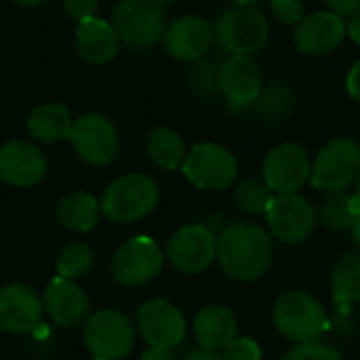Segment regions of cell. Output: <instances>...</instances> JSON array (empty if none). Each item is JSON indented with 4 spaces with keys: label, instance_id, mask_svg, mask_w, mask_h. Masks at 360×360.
I'll return each instance as SVG.
<instances>
[{
    "label": "cell",
    "instance_id": "obj_1",
    "mask_svg": "<svg viewBox=\"0 0 360 360\" xmlns=\"http://www.w3.org/2000/svg\"><path fill=\"white\" fill-rule=\"evenodd\" d=\"M215 259L232 281H257L274 259L272 234L251 221L232 224L217 236Z\"/></svg>",
    "mask_w": 360,
    "mask_h": 360
},
{
    "label": "cell",
    "instance_id": "obj_2",
    "mask_svg": "<svg viewBox=\"0 0 360 360\" xmlns=\"http://www.w3.org/2000/svg\"><path fill=\"white\" fill-rule=\"evenodd\" d=\"M272 321L278 333H283L293 344L319 342L329 329L325 308L306 291L283 293L274 304Z\"/></svg>",
    "mask_w": 360,
    "mask_h": 360
},
{
    "label": "cell",
    "instance_id": "obj_3",
    "mask_svg": "<svg viewBox=\"0 0 360 360\" xmlns=\"http://www.w3.org/2000/svg\"><path fill=\"white\" fill-rule=\"evenodd\" d=\"M268 36V17L255 6H234L221 13L213 27V42L230 57L257 55L266 46Z\"/></svg>",
    "mask_w": 360,
    "mask_h": 360
},
{
    "label": "cell",
    "instance_id": "obj_4",
    "mask_svg": "<svg viewBox=\"0 0 360 360\" xmlns=\"http://www.w3.org/2000/svg\"><path fill=\"white\" fill-rule=\"evenodd\" d=\"M156 202V181L141 173H129L108 186L101 198V213L116 224H131L150 215Z\"/></svg>",
    "mask_w": 360,
    "mask_h": 360
},
{
    "label": "cell",
    "instance_id": "obj_5",
    "mask_svg": "<svg viewBox=\"0 0 360 360\" xmlns=\"http://www.w3.org/2000/svg\"><path fill=\"white\" fill-rule=\"evenodd\" d=\"M360 173V146L350 137H338L321 148L312 160L310 184L327 194L348 190Z\"/></svg>",
    "mask_w": 360,
    "mask_h": 360
},
{
    "label": "cell",
    "instance_id": "obj_6",
    "mask_svg": "<svg viewBox=\"0 0 360 360\" xmlns=\"http://www.w3.org/2000/svg\"><path fill=\"white\" fill-rule=\"evenodd\" d=\"M112 25L131 49H150L165 34V11L158 0H120Z\"/></svg>",
    "mask_w": 360,
    "mask_h": 360
},
{
    "label": "cell",
    "instance_id": "obj_7",
    "mask_svg": "<svg viewBox=\"0 0 360 360\" xmlns=\"http://www.w3.org/2000/svg\"><path fill=\"white\" fill-rule=\"evenodd\" d=\"M181 171L186 179L198 190L219 192L234 184L238 175V162L230 150H226L219 143L207 141L194 146L188 152Z\"/></svg>",
    "mask_w": 360,
    "mask_h": 360
},
{
    "label": "cell",
    "instance_id": "obj_8",
    "mask_svg": "<svg viewBox=\"0 0 360 360\" xmlns=\"http://www.w3.org/2000/svg\"><path fill=\"white\" fill-rule=\"evenodd\" d=\"M84 344L97 360H120L135 344V327L118 310H99L86 319Z\"/></svg>",
    "mask_w": 360,
    "mask_h": 360
},
{
    "label": "cell",
    "instance_id": "obj_9",
    "mask_svg": "<svg viewBox=\"0 0 360 360\" xmlns=\"http://www.w3.org/2000/svg\"><path fill=\"white\" fill-rule=\"evenodd\" d=\"M266 221L276 240L285 245H302L314 232L316 211L300 194H274L266 211Z\"/></svg>",
    "mask_w": 360,
    "mask_h": 360
},
{
    "label": "cell",
    "instance_id": "obj_10",
    "mask_svg": "<svg viewBox=\"0 0 360 360\" xmlns=\"http://www.w3.org/2000/svg\"><path fill=\"white\" fill-rule=\"evenodd\" d=\"M312 173V158L300 143L287 141L270 150L264 160V181L274 194H297Z\"/></svg>",
    "mask_w": 360,
    "mask_h": 360
},
{
    "label": "cell",
    "instance_id": "obj_11",
    "mask_svg": "<svg viewBox=\"0 0 360 360\" xmlns=\"http://www.w3.org/2000/svg\"><path fill=\"white\" fill-rule=\"evenodd\" d=\"M162 262V251L154 238L135 236L114 253L112 276L124 287H141L160 272Z\"/></svg>",
    "mask_w": 360,
    "mask_h": 360
},
{
    "label": "cell",
    "instance_id": "obj_12",
    "mask_svg": "<svg viewBox=\"0 0 360 360\" xmlns=\"http://www.w3.org/2000/svg\"><path fill=\"white\" fill-rule=\"evenodd\" d=\"M70 141L76 154L95 167L110 165L120 148V137L116 127L101 114H84L80 116L70 133Z\"/></svg>",
    "mask_w": 360,
    "mask_h": 360
},
{
    "label": "cell",
    "instance_id": "obj_13",
    "mask_svg": "<svg viewBox=\"0 0 360 360\" xmlns=\"http://www.w3.org/2000/svg\"><path fill=\"white\" fill-rule=\"evenodd\" d=\"M217 255V236L200 224H190L179 228L169 245V264L184 274H200L207 270Z\"/></svg>",
    "mask_w": 360,
    "mask_h": 360
},
{
    "label": "cell",
    "instance_id": "obj_14",
    "mask_svg": "<svg viewBox=\"0 0 360 360\" xmlns=\"http://www.w3.org/2000/svg\"><path fill=\"white\" fill-rule=\"evenodd\" d=\"M264 86V74L253 57L234 55L219 68V91L232 110H247L257 99Z\"/></svg>",
    "mask_w": 360,
    "mask_h": 360
},
{
    "label": "cell",
    "instance_id": "obj_15",
    "mask_svg": "<svg viewBox=\"0 0 360 360\" xmlns=\"http://www.w3.org/2000/svg\"><path fill=\"white\" fill-rule=\"evenodd\" d=\"M344 38L346 21L331 11H319L304 17L293 32L295 49L308 57H325L333 53Z\"/></svg>",
    "mask_w": 360,
    "mask_h": 360
},
{
    "label": "cell",
    "instance_id": "obj_16",
    "mask_svg": "<svg viewBox=\"0 0 360 360\" xmlns=\"http://www.w3.org/2000/svg\"><path fill=\"white\" fill-rule=\"evenodd\" d=\"M137 327L150 346L175 348L186 338V319L167 300H150L137 310Z\"/></svg>",
    "mask_w": 360,
    "mask_h": 360
},
{
    "label": "cell",
    "instance_id": "obj_17",
    "mask_svg": "<svg viewBox=\"0 0 360 360\" xmlns=\"http://www.w3.org/2000/svg\"><path fill=\"white\" fill-rule=\"evenodd\" d=\"M162 42L177 61H198L213 44V27L196 15H181L165 27Z\"/></svg>",
    "mask_w": 360,
    "mask_h": 360
},
{
    "label": "cell",
    "instance_id": "obj_18",
    "mask_svg": "<svg viewBox=\"0 0 360 360\" xmlns=\"http://www.w3.org/2000/svg\"><path fill=\"white\" fill-rule=\"evenodd\" d=\"M42 306L46 314L51 316V321L63 329L80 327L89 319V312H91L86 293L76 283L61 278V276L49 283Z\"/></svg>",
    "mask_w": 360,
    "mask_h": 360
},
{
    "label": "cell",
    "instance_id": "obj_19",
    "mask_svg": "<svg viewBox=\"0 0 360 360\" xmlns=\"http://www.w3.org/2000/svg\"><path fill=\"white\" fill-rule=\"evenodd\" d=\"M42 302L25 285H6L0 289V329L8 333H30L40 325Z\"/></svg>",
    "mask_w": 360,
    "mask_h": 360
},
{
    "label": "cell",
    "instance_id": "obj_20",
    "mask_svg": "<svg viewBox=\"0 0 360 360\" xmlns=\"http://www.w3.org/2000/svg\"><path fill=\"white\" fill-rule=\"evenodd\" d=\"M46 175L44 154L27 141H8L0 148V179L8 186L27 188Z\"/></svg>",
    "mask_w": 360,
    "mask_h": 360
},
{
    "label": "cell",
    "instance_id": "obj_21",
    "mask_svg": "<svg viewBox=\"0 0 360 360\" xmlns=\"http://www.w3.org/2000/svg\"><path fill=\"white\" fill-rule=\"evenodd\" d=\"M74 40H76L78 55L84 61L95 63V65L110 63L118 55V49H120V38L114 25L99 17L78 23Z\"/></svg>",
    "mask_w": 360,
    "mask_h": 360
},
{
    "label": "cell",
    "instance_id": "obj_22",
    "mask_svg": "<svg viewBox=\"0 0 360 360\" xmlns=\"http://www.w3.org/2000/svg\"><path fill=\"white\" fill-rule=\"evenodd\" d=\"M238 325L230 308L213 304L202 308L194 321V333L205 350H224L236 338Z\"/></svg>",
    "mask_w": 360,
    "mask_h": 360
},
{
    "label": "cell",
    "instance_id": "obj_23",
    "mask_svg": "<svg viewBox=\"0 0 360 360\" xmlns=\"http://www.w3.org/2000/svg\"><path fill=\"white\" fill-rule=\"evenodd\" d=\"M297 108V91L287 80H270L262 86L251 112L268 122L287 120Z\"/></svg>",
    "mask_w": 360,
    "mask_h": 360
},
{
    "label": "cell",
    "instance_id": "obj_24",
    "mask_svg": "<svg viewBox=\"0 0 360 360\" xmlns=\"http://www.w3.org/2000/svg\"><path fill=\"white\" fill-rule=\"evenodd\" d=\"M74 127L72 114L61 103H42L27 116V131L34 139L55 143L70 137Z\"/></svg>",
    "mask_w": 360,
    "mask_h": 360
},
{
    "label": "cell",
    "instance_id": "obj_25",
    "mask_svg": "<svg viewBox=\"0 0 360 360\" xmlns=\"http://www.w3.org/2000/svg\"><path fill=\"white\" fill-rule=\"evenodd\" d=\"M99 211H101V207L95 196L86 194V192H72L59 202L57 217L68 230L89 232L97 226Z\"/></svg>",
    "mask_w": 360,
    "mask_h": 360
},
{
    "label": "cell",
    "instance_id": "obj_26",
    "mask_svg": "<svg viewBox=\"0 0 360 360\" xmlns=\"http://www.w3.org/2000/svg\"><path fill=\"white\" fill-rule=\"evenodd\" d=\"M331 291L333 300L342 308H350L360 302V253L342 255L331 272Z\"/></svg>",
    "mask_w": 360,
    "mask_h": 360
},
{
    "label": "cell",
    "instance_id": "obj_27",
    "mask_svg": "<svg viewBox=\"0 0 360 360\" xmlns=\"http://www.w3.org/2000/svg\"><path fill=\"white\" fill-rule=\"evenodd\" d=\"M148 156L160 169L175 171L184 165L188 152H186V143L177 131L158 127L148 135Z\"/></svg>",
    "mask_w": 360,
    "mask_h": 360
},
{
    "label": "cell",
    "instance_id": "obj_28",
    "mask_svg": "<svg viewBox=\"0 0 360 360\" xmlns=\"http://www.w3.org/2000/svg\"><path fill=\"white\" fill-rule=\"evenodd\" d=\"M272 198H274V192L266 186L264 179H247L234 192V200L238 209L249 215H262V213L266 215Z\"/></svg>",
    "mask_w": 360,
    "mask_h": 360
},
{
    "label": "cell",
    "instance_id": "obj_29",
    "mask_svg": "<svg viewBox=\"0 0 360 360\" xmlns=\"http://www.w3.org/2000/svg\"><path fill=\"white\" fill-rule=\"evenodd\" d=\"M93 262H95V255L91 251V247H86L84 243H74V245H68L59 257H57V274L61 278H78V276H84L91 268H93Z\"/></svg>",
    "mask_w": 360,
    "mask_h": 360
},
{
    "label": "cell",
    "instance_id": "obj_30",
    "mask_svg": "<svg viewBox=\"0 0 360 360\" xmlns=\"http://www.w3.org/2000/svg\"><path fill=\"white\" fill-rule=\"evenodd\" d=\"M348 200H350V196L344 194V192H333V194H329V196L321 202V207H319V217H321V221H323L327 228H331V230H346V228H350L352 221H354V217H352V213H350Z\"/></svg>",
    "mask_w": 360,
    "mask_h": 360
},
{
    "label": "cell",
    "instance_id": "obj_31",
    "mask_svg": "<svg viewBox=\"0 0 360 360\" xmlns=\"http://www.w3.org/2000/svg\"><path fill=\"white\" fill-rule=\"evenodd\" d=\"M219 68L211 59H198L188 72V86L198 97H213L219 91Z\"/></svg>",
    "mask_w": 360,
    "mask_h": 360
},
{
    "label": "cell",
    "instance_id": "obj_32",
    "mask_svg": "<svg viewBox=\"0 0 360 360\" xmlns=\"http://www.w3.org/2000/svg\"><path fill=\"white\" fill-rule=\"evenodd\" d=\"M281 360H342V354L335 346L319 340L310 344H297Z\"/></svg>",
    "mask_w": 360,
    "mask_h": 360
},
{
    "label": "cell",
    "instance_id": "obj_33",
    "mask_svg": "<svg viewBox=\"0 0 360 360\" xmlns=\"http://www.w3.org/2000/svg\"><path fill=\"white\" fill-rule=\"evenodd\" d=\"M224 360H262V348L253 338H234L221 352Z\"/></svg>",
    "mask_w": 360,
    "mask_h": 360
},
{
    "label": "cell",
    "instance_id": "obj_34",
    "mask_svg": "<svg viewBox=\"0 0 360 360\" xmlns=\"http://www.w3.org/2000/svg\"><path fill=\"white\" fill-rule=\"evenodd\" d=\"M276 19L285 25H297L304 19V2L302 0H270Z\"/></svg>",
    "mask_w": 360,
    "mask_h": 360
},
{
    "label": "cell",
    "instance_id": "obj_35",
    "mask_svg": "<svg viewBox=\"0 0 360 360\" xmlns=\"http://www.w3.org/2000/svg\"><path fill=\"white\" fill-rule=\"evenodd\" d=\"M63 8L74 21L82 23L97 15V0H63Z\"/></svg>",
    "mask_w": 360,
    "mask_h": 360
},
{
    "label": "cell",
    "instance_id": "obj_36",
    "mask_svg": "<svg viewBox=\"0 0 360 360\" xmlns=\"http://www.w3.org/2000/svg\"><path fill=\"white\" fill-rule=\"evenodd\" d=\"M327 4V8L335 15L344 17H352L360 13V0H323Z\"/></svg>",
    "mask_w": 360,
    "mask_h": 360
},
{
    "label": "cell",
    "instance_id": "obj_37",
    "mask_svg": "<svg viewBox=\"0 0 360 360\" xmlns=\"http://www.w3.org/2000/svg\"><path fill=\"white\" fill-rule=\"evenodd\" d=\"M346 89L350 93V97L360 103V59L350 68L348 72V78H346Z\"/></svg>",
    "mask_w": 360,
    "mask_h": 360
},
{
    "label": "cell",
    "instance_id": "obj_38",
    "mask_svg": "<svg viewBox=\"0 0 360 360\" xmlns=\"http://www.w3.org/2000/svg\"><path fill=\"white\" fill-rule=\"evenodd\" d=\"M141 360H177L173 354V348H165V346H150Z\"/></svg>",
    "mask_w": 360,
    "mask_h": 360
},
{
    "label": "cell",
    "instance_id": "obj_39",
    "mask_svg": "<svg viewBox=\"0 0 360 360\" xmlns=\"http://www.w3.org/2000/svg\"><path fill=\"white\" fill-rule=\"evenodd\" d=\"M186 360H224L221 356V352H217V350H205V348H200V350H194V352H190Z\"/></svg>",
    "mask_w": 360,
    "mask_h": 360
},
{
    "label": "cell",
    "instance_id": "obj_40",
    "mask_svg": "<svg viewBox=\"0 0 360 360\" xmlns=\"http://www.w3.org/2000/svg\"><path fill=\"white\" fill-rule=\"evenodd\" d=\"M346 34H348L356 44H360V13L352 15V17L348 19V23H346Z\"/></svg>",
    "mask_w": 360,
    "mask_h": 360
},
{
    "label": "cell",
    "instance_id": "obj_41",
    "mask_svg": "<svg viewBox=\"0 0 360 360\" xmlns=\"http://www.w3.org/2000/svg\"><path fill=\"white\" fill-rule=\"evenodd\" d=\"M350 236H352V243L356 247V253H360V217H356L350 226Z\"/></svg>",
    "mask_w": 360,
    "mask_h": 360
},
{
    "label": "cell",
    "instance_id": "obj_42",
    "mask_svg": "<svg viewBox=\"0 0 360 360\" xmlns=\"http://www.w3.org/2000/svg\"><path fill=\"white\" fill-rule=\"evenodd\" d=\"M348 207H350V213H352V217L356 219L360 217V196H350V200H348Z\"/></svg>",
    "mask_w": 360,
    "mask_h": 360
},
{
    "label": "cell",
    "instance_id": "obj_43",
    "mask_svg": "<svg viewBox=\"0 0 360 360\" xmlns=\"http://www.w3.org/2000/svg\"><path fill=\"white\" fill-rule=\"evenodd\" d=\"M15 4H19V6H25V8H32V6H38L40 2H44V0H13Z\"/></svg>",
    "mask_w": 360,
    "mask_h": 360
},
{
    "label": "cell",
    "instance_id": "obj_44",
    "mask_svg": "<svg viewBox=\"0 0 360 360\" xmlns=\"http://www.w3.org/2000/svg\"><path fill=\"white\" fill-rule=\"evenodd\" d=\"M230 2H234L236 6H253V4H257L259 0H230Z\"/></svg>",
    "mask_w": 360,
    "mask_h": 360
},
{
    "label": "cell",
    "instance_id": "obj_45",
    "mask_svg": "<svg viewBox=\"0 0 360 360\" xmlns=\"http://www.w3.org/2000/svg\"><path fill=\"white\" fill-rule=\"evenodd\" d=\"M354 184H356V196H360V173H359V177H356V181H354Z\"/></svg>",
    "mask_w": 360,
    "mask_h": 360
},
{
    "label": "cell",
    "instance_id": "obj_46",
    "mask_svg": "<svg viewBox=\"0 0 360 360\" xmlns=\"http://www.w3.org/2000/svg\"><path fill=\"white\" fill-rule=\"evenodd\" d=\"M158 2H160V0H158Z\"/></svg>",
    "mask_w": 360,
    "mask_h": 360
}]
</instances>
